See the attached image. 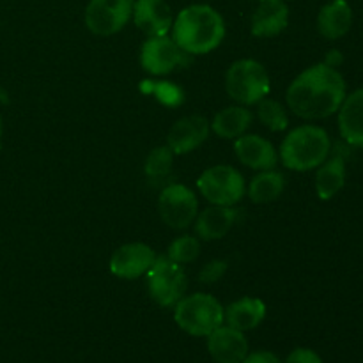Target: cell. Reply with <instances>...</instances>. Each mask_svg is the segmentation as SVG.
Masks as SVG:
<instances>
[{"label": "cell", "instance_id": "6da1fadb", "mask_svg": "<svg viewBox=\"0 0 363 363\" xmlns=\"http://www.w3.org/2000/svg\"><path fill=\"white\" fill-rule=\"evenodd\" d=\"M287 105L301 119H325L346 99V84L335 67L315 64L294 78L287 89Z\"/></svg>", "mask_w": 363, "mask_h": 363}, {"label": "cell", "instance_id": "7a4b0ae2", "mask_svg": "<svg viewBox=\"0 0 363 363\" xmlns=\"http://www.w3.org/2000/svg\"><path fill=\"white\" fill-rule=\"evenodd\" d=\"M225 35L223 18L209 6H190L172 23V39L190 55H204L218 48Z\"/></svg>", "mask_w": 363, "mask_h": 363}, {"label": "cell", "instance_id": "3957f363", "mask_svg": "<svg viewBox=\"0 0 363 363\" xmlns=\"http://www.w3.org/2000/svg\"><path fill=\"white\" fill-rule=\"evenodd\" d=\"M330 137L323 128L305 124L284 138L280 158L287 169L307 172L325 163L330 155Z\"/></svg>", "mask_w": 363, "mask_h": 363}, {"label": "cell", "instance_id": "277c9868", "mask_svg": "<svg viewBox=\"0 0 363 363\" xmlns=\"http://www.w3.org/2000/svg\"><path fill=\"white\" fill-rule=\"evenodd\" d=\"M174 319L183 332L194 337H208L222 326L223 308L211 294H190L176 303Z\"/></svg>", "mask_w": 363, "mask_h": 363}, {"label": "cell", "instance_id": "5b68a950", "mask_svg": "<svg viewBox=\"0 0 363 363\" xmlns=\"http://www.w3.org/2000/svg\"><path fill=\"white\" fill-rule=\"evenodd\" d=\"M225 91L230 99L241 105H255L269 92L268 71L257 60H238L225 74Z\"/></svg>", "mask_w": 363, "mask_h": 363}, {"label": "cell", "instance_id": "8992f818", "mask_svg": "<svg viewBox=\"0 0 363 363\" xmlns=\"http://www.w3.org/2000/svg\"><path fill=\"white\" fill-rule=\"evenodd\" d=\"M149 294L160 307H176L186 291V273L167 255L156 257L147 272Z\"/></svg>", "mask_w": 363, "mask_h": 363}, {"label": "cell", "instance_id": "52a82bcc", "mask_svg": "<svg viewBox=\"0 0 363 363\" xmlns=\"http://www.w3.org/2000/svg\"><path fill=\"white\" fill-rule=\"evenodd\" d=\"M197 188L213 206H234L245 195L243 176L229 165H216L204 170L199 177Z\"/></svg>", "mask_w": 363, "mask_h": 363}, {"label": "cell", "instance_id": "ba28073f", "mask_svg": "<svg viewBox=\"0 0 363 363\" xmlns=\"http://www.w3.org/2000/svg\"><path fill=\"white\" fill-rule=\"evenodd\" d=\"M158 211L163 222L172 229H188L199 215L197 197L184 184H169L160 195Z\"/></svg>", "mask_w": 363, "mask_h": 363}, {"label": "cell", "instance_id": "9c48e42d", "mask_svg": "<svg viewBox=\"0 0 363 363\" xmlns=\"http://www.w3.org/2000/svg\"><path fill=\"white\" fill-rule=\"evenodd\" d=\"M133 14L131 0H91L85 9V23L96 35L117 34Z\"/></svg>", "mask_w": 363, "mask_h": 363}, {"label": "cell", "instance_id": "30bf717a", "mask_svg": "<svg viewBox=\"0 0 363 363\" xmlns=\"http://www.w3.org/2000/svg\"><path fill=\"white\" fill-rule=\"evenodd\" d=\"M140 62L147 73L167 74L177 66H183L186 59H184V52L176 45L174 39L160 35V38H149L142 45Z\"/></svg>", "mask_w": 363, "mask_h": 363}, {"label": "cell", "instance_id": "8fae6325", "mask_svg": "<svg viewBox=\"0 0 363 363\" xmlns=\"http://www.w3.org/2000/svg\"><path fill=\"white\" fill-rule=\"evenodd\" d=\"M156 255L144 243H128L117 248L110 259V272L124 280H133L149 272Z\"/></svg>", "mask_w": 363, "mask_h": 363}, {"label": "cell", "instance_id": "7c38bea8", "mask_svg": "<svg viewBox=\"0 0 363 363\" xmlns=\"http://www.w3.org/2000/svg\"><path fill=\"white\" fill-rule=\"evenodd\" d=\"M209 135V123L201 116H188L177 121L167 135V145L174 155H188L204 144Z\"/></svg>", "mask_w": 363, "mask_h": 363}, {"label": "cell", "instance_id": "4fadbf2b", "mask_svg": "<svg viewBox=\"0 0 363 363\" xmlns=\"http://www.w3.org/2000/svg\"><path fill=\"white\" fill-rule=\"evenodd\" d=\"M208 351L218 363H241L248 354V340L240 330L222 325L208 335Z\"/></svg>", "mask_w": 363, "mask_h": 363}, {"label": "cell", "instance_id": "5bb4252c", "mask_svg": "<svg viewBox=\"0 0 363 363\" xmlns=\"http://www.w3.org/2000/svg\"><path fill=\"white\" fill-rule=\"evenodd\" d=\"M133 18L137 27L149 38L167 35L172 28V13L163 0H137Z\"/></svg>", "mask_w": 363, "mask_h": 363}, {"label": "cell", "instance_id": "9a60e30c", "mask_svg": "<svg viewBox=\"0 0 363 363\" xmlns=\"http://www.w3.org/2000/svg\"><path fill=\"white\" fill-rule=\"evenodd\" d=\"M238 160L254 170H272L279 162L275 147L259 135H241L234 144Z\"/></svg>", "mask_w": 363, "mask_h": 363}, {"label": "cell", "instance_id": "2e32d148", "mask_svg": "<svg viewBox=\"0 0 363 363\" xmlns=\"http://www.w3.org/2000/svg\"><path fill=\"white\" fill-rule=\"evenodd\" d=\"M289 23V9L284 0H261L252 16V34L255 38H273Z\"/></svg>", "mask_w": 363, "mask_h": 363}, {"label": "cell", "instance_id": "e0dca14e", "mask_svg": "<svg viewBox=\"0 0 363 363\" xmlns=\"http://www.w3.org/2000/svg\"><path fill=\"white\" fill-rule=\"evenodd\" d=\"M238 218L233 206H211L195 218V234L204 241L222 240Z\"/></svg>", "mask_w": 363, "mask_h": 363}, {"label": "cell", "instance_id": "ac0fdd59", "mask_svg": "<svg viewBox=\"0 0 363 363\" xmlns=\"http://www.w3.org/2000/svg\"><path fill=\"white\" fill-rule=\"evenodd\" d=\"M339 128L344 140L363 147V89L346 96L339 108Z\"/></svg>", "mask_w": 363, "mask_h": 363}, {"label": "cell", "instance_id": "d6986e66", "mask_svg": "<svg viewBox=\"0 0 363 363\" xmlns=\"http://www.w3.org/2000/svg\"><path fill=\"white\" fill-rule=\"evenodd\" d=\"M353 23V11L346 0H333L326 4L318 16V28L323 38L339 39L350 32Z\"/></svg>", "mask_w": 363, "mask_h": 363}, {"label": "cell", "instance_id": "ffe728a7", "mask_svg": "<svg viewBox=\"0 0 363 363\" xmlns=\"http://www.w3.org/2000/svg\"><path fill=\"white\" fill-rule=\"evenodd\" d=\"M266 318V305L259 298H241L227 307L223 312V319L227 326L240 332H248V330L257 328Z\"/></svg>", "mask_w": 363, "mask_h": 363}, {"label": "cell", "instance_id": "44dd1931", "mask_svg": "<svg viewBox=\"0 0 363 363\" xmlns=\"http://www.w3.org/2000/svg\"><path fill=\"white\" fill-rule=\"evenodd\" d=\"M252 121L254 116L247 106H229L216 113L211 128L220 138H238L250 128Z\"/></svg>", "mask_w": 363, "mask_h": 363}, {"label": "cell", "instance_id": "7402d4cb", "mask_svg": "<svg viewBox=\"0 0 363 363\" xmlns=\"http://www.w3.org/2000/svg\"><path fill=\"white\" fill-rule=\"evenodd\" d=\"M346 183V163L340 155L333 156L332 160L321 165L315 176V190H318L319 199L330 201L342 190Z\"/></svg>", "mask_w": 363, "mask_h": 363}, {"label": "cell", "instance_id": "603a6c76", "mask_svg": "<svg viewBox=\"0 0 363 363\" xmlns=\"http://www.w3.org/2000/svg\"><path fill=\"white\" fill-rule=\"evenodd\" d=\"M284 188H286V181L280 172L275 170H262L259 176L252 179L250 186H248V197L257 204H266V202L277 201L282 195Z\"/></svg>", "mask_w": 363, "mask_h": 363}, {"label": "cell", "instance_id": "cb8c5ba5", "mask_svg": "<svg viewBox=\"0 0 363 363\" xmlns=\"http://www.w3.org/2000/svg\"><path fill=\"white\" fill-rule=\"evenodd\" d=\"M259 119L272 131H282L289 124L286 108L279 101H275V99L264 98L259 101Z\"/></svg>", "mask_w": 363, "mask_h": 363}, {"label": "cell", "instance_id": "d4e9b609", "mask_svg": "<svg viewBox=\"0 0 363 363\" xmlns=\"http://www.w3.org/2000/svg\"><path fill=\"white\" fill-rule=\"evenodd\" d=\"M142 91L145 94H152L160 103L167 106H177L183 103L184 94H183V89L177 87V85L170 84V82H151V80H145L142 84Z\"/></svg>", "mask_w": 363, "mask_h": 363}, {"label": "cell", "instance_id": "484cf974", "mask_svg": "<svg viewBox=\"0 0 363 363\" xmlns=\"http://www.w3.org/2000/svg\"><path fill=\"white\" fill-rule=\"evenodd\" d=\"M174 163V152L170 151L169 145H163V147H156L155 151H151V155L145 160V174L151 179H160V177L169 176L170 170H172Z\"/></svg>", "mask_w": 363, "mask_h": 363}, {"label": "cell", "instance_id": "4316f807", "mask_svg": "<svg viewBox=\"0 0 363 363\" xmlns=\"http://www.w3.org/2000/svg\"><path fill=\"white\" fill-rule=\"evenodd\" d=\"M201 252V243L197 238L194 236H183L177 238L172 245L169 247V254L167 257L172 259L177 264H188V262L195 261Z\"/></svg>", "mask_w": 363, "mask_h": 363}, {"label": "cell", "instance_id": "83f0119b", "mask_svg": "<svg viewBox=\"0 0 363 363\" xmlns=\"http://www.w3.org/2000/svg\"><path fill=\"white\" fill-rule=\"evenodd\" d=\"M227 272V262L225 261H211L202 268L201 275H199V280L202 284H215L225 275Z\"/></svg>", "mask_w": 363, "mask_h": 363}, {"label": "cell", "instance_id": "f1b7e54d", "mask_svg": "<svg viewBox=\"0 0 363 363\" xmlns=\"http://www.w3.org/2000/svg\"><path fill=\"white\" fill-rule=\"evenodd\" d=\"M286 363H323L319 354L312 350H305V347H300V350H294L293 353L287 357Z\"/></svg>", "mask_w": 363, "mask_h": 363}, {"label": "cell", "instance_id": "f546056e", "mask_svg": "<svg viewBox=\"0 0 363 363\" xmlns=\"http://www.w3.org/2000/svg\"><path fill=\"white\" fill-rule=\"evenodd\" d=\"M241 363H282L277 354L269 353V351H255V353L247 354Z\"/></svg>", "mask_w": 363, "mask_h": 363}, {"label": "cell", "instance_id": "4dcf8cb0", "mask_svg": "<svg viewBox=\"0 0 363 363\" xmlns=\"http://www.w3.org/2000/svg\"><path fill=\"white\" fill-rule=\"evenodd\" d=\"M0 137H2V119H0Z\"/></svg>", "mask_w": 363, "mask_h": 363}]
</instances>
